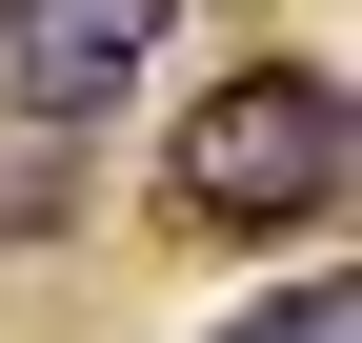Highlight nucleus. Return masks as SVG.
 Returning a JSON list of instances; mask_svg holds the SVG:
<instances>
[{
    "mask_svg": "<svg viewBox=\"0 0 362 343\" xmlns=\"http://www.w3.org/2000/svg\"><path fill=\"white\" fill-rule=\"evenodd\" d=\"M161 202H181L202 242H242V223H322V202H342V81H322V61L221 81V101L161 142Z\"/></svg>",
    "mask_w": 362,
    "mask_h": 343,
    "instance_id": "nucleus-1",
    "label": "nucleus"
},
{
    "mask_svg": "<svg viewBox=\"0 0 362 343\" xmlns=\"http://www.w3.org/2000/svg\"><path fill=\"white\" fill-rule=\"evenodd\" d=\"M161 21H181V0H0V121L81 142V121L161 61Z\"/></svg>",
    "mask_w": 362,
    "mask_h": 343,
    "instance_id": "nucleus-2",
    "label": "nucleus"
},
{
    "mask_svg": "<svg viewBox=\"0 0 362 343\" xmlns=\"http://www.w3.org/2000/svg\"><path fill=\"white\" fill-rule=\"evenodd\" d=\"M221 343H362V283H342V263H302L282 303H242V323H221Z\"/></svg>",
    "mask_w": 362,
    "mask_h": 343,
    "instance_id": "nucleus-3",
    "label": "nucleus"
}]
</instances>
